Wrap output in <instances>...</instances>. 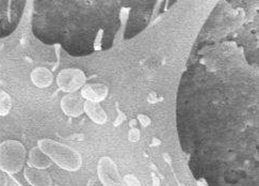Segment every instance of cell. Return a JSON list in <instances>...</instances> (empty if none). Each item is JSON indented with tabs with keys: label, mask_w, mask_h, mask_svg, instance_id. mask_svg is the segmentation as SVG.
Listing matches in <instances>:
<instances>
[{
	"label": "cell",
	"mask_w": 259,
	"mask_h": 186,
	"mask_svg": "<svg viewBox=\"0 0 259 186\" xmlns=\"http://www.w3.org/2000/svg\"><path fill=\"white\" fill-rule=\"evenodd\" d=\"M37 146L63 170L73 172L81 168V155L72 146L49 138L38 140Z\"/></svg>",
	"instance_id": "obj_1"
},
{
	"label": "cell",
	"mask_w": 259,
	"mask_h": 186,
	"mask_svg": "<svg viewBox=\"0 0 259 186\" xmlns=\"http://www.w3.org/2000/svg\"><path fill=\"white\" fill-rule=\"evenodd\" d=\"M27 161L25 145L18 140H5L0 143V170L15 174L21 171Z\"/></svg>",
	"instance_id": "obj_2"
},
{
	"label": "cell",
	"mask_w": 259,
	"mask_h": 186,
	"mask_svg": "<svg viewBox=\"0 0 259 186\" xmlns=\"http://www.w3.org/2000/svg\"><path fill=\"white\" fill-rule=\"evenodd\" d=\"M87 77L80 68H64L57 76V85L65 93H75L85 85Z\"/></svg>",
	"instance_id": "obj_3"
},
{
	"label": "cell",
	"mask_w": 259,
	"mask_h": 186,
	"mask_svg": "<svg viewBox=\"0 0 259 186\" xmlns=\"http://www.w3.org/2000/svg\"><path fill=\"white\" fill-rule=\"evenodd\" d=\"M97 174L104 186H124L123 177L119 173L116 164L108 156L99 159Z\"/></svg>",
	"instance_id": "obj_4"
},
{
	"label": "cell",
	"mask_w": 259,
	"mask_h": 186,
	"mask_svg": "<svg viewBox=\"0 0 259 186\" xmlns=\"http://www.w3.org/2000/svg\"><path fill=\"white\" fill-rule=\"evenodd\" d=\"M84 100L80 93H66L60 102L62 111L72 118H77L83 114Z\"/></svg>",
	"instance_id": "obj_5"
},
{
	"label": "cell",
	"mask_w": 259,
	"mask_h": 186,
	"mask_svg": "<svg viewBox=\"0 0 259 186\" xmlns=\"http://www.w3.org/2000/svg\"><path fill=\"white\" fill-rule=\"evenodd\" d=\"M109 94L108 87L104 84H85L80 90V95L84 101L101 103Z\"/></svg>",
	"instance_id": "obj_6"
},
{
	"label": "cell",
	"mask_w": 259,
	"mask_h": 186,
	"mask_svg": "<svg viewBox=\"0 0 259 186\" xmlns=\"http://www.w3.org/2000/svg\"><path fill=\"white\" fill-rule=\"evenodd\" d=\"M24 175L26 181L31 186H53L52 175L46 170L35 169L27 166L24 169Z\"/></svg>",
	"instance_id": "obj_7"
},
{
	"label": "cell",
	"mask_w": 259,
	"mask_h": 186,
	"mask_svg": "<svg viewBox=\"0 0 259 186\" xmlns=\"http://www.w3.org/2000/svg\"><path fill=\"white\" fill-rule=\"evenodd\" d=\"M27 165L29 167H32L35 169H42L46 170L52 166L53 162L48 156L42 152V150L38 146H33V148L29 151L28 158H27Z\"/></svg>",
	"instance_id": "obj_8"
},
{
	"label": "cell",
	"mask_w": 259,
	"mask_h": 186,
	"mask_svg": "<svg viewBox=\"0 0 259 186\" xmlns=\"http://www.w3.org/2000/svg\"><path fill=\"white\" fill-rule=\"evenodd\" d=\"M83 113L89 117V119L96 124H105L108 120L106 111L102 107L101 103L84 101Z\"/></svg>",
	"instance_id": "obj_9"
},
{
	"label": "cell",
	"mask_w": 259,
	"mask_h": 186,
	"mask_svg": "<svg viewBox=\"0 0 259 186\" xmlns=\"http://www.w3.org/2000/svg\"><path fill=\"white\" fill-rule=\"evenodd\" d=\"M30 78H31L32 84L37 88H41V89L49 87L54 83L53 73L44 66H37L33 68L31 74H30Z\"/></svg>",
	"instance_id": "obj_10"
},
{
	"label": "cell",
	"mask_w": 259,
	"mask_h": 186,
	"mask_svg": "<svg viewBox=\"0 0 259 186\" xmlns=\"http://www.w3.org/2000/svg\"><path fill=\"white\" fill-rule=\"evenodd\" d=\"M12 108V97L9 93L0 89V116L6 117Z\"/></svg>",
	"instance_id": "obj_11"
},
{
	"label": "cell",
	"mask_w": 259,
	"mask_h": 186,
	"mask_svg": "<svg viewBox=\"0 0 259 186\" xmlns=\"http://www.w3.org/2000/svg\"><path fill=\"white\" fill-rule=\"evenodd\" d=\"M124 186H142L141 182L134 174H126L123 177Z\"/></svg>",
	"instance_id": "obj_12"
},
{
	"label": "cell",
	"mask_w": 259,
	"mask_h": 186,
	"mask_svg": "<svg viewBox=\"0 0 259 186\" xmlns=\"http://www.w3.org/2000/svg\"><path fill=\"white\" fill-rule=\"evenodd\" d=\"M128 139L131 142H137L140 139V131L134 127V129H132L128 133Z\"/></svg>",
	"instance_id": "obj_13"
},
{
	"label": "cell",
	"mask_w": 259,
	"mask_h": 186,
	"mask_svg": "<svg viewBox=\"0 0 259 186\" xmlns=\"http://www.w3.org/2000/svg\"><path fill=\"white\" fill-rule=\"evenodd\" d=\"M138 120L143 126H148L149 124H151V122H152L151 119H149V117H147L145 115H139L138 116Z\"/></svg>",
	"instance_id": "obj_14"
},
{
	"label": "cell",
	"mask_w": 259,
	"mask_h": 186,
	"mask_svg": "<svg viewBox=\"0 0 259 186\" xmlns=\"http://www.w3.org/2000/svg\"><path fill=\"white\" fill-rule=\"evenodd\" d=\"M8 185V177L7 174L0 170V186H7Z\"/></svg>",
	"instance_id": "obj_15"
},
{
	"label": "cell",
	"mask_w": 259,
	"mask_h": 186,
	"mask_svg": "<svg viewBox=\"0 0 259 186\" xmlns=\"http://www.w3.org/2000/svg\"><path fill=\"white\" fill-rule=\"evenodd\" d=\"M136 124H137V121H136V120H132V121H131V125H132L133 129L136 126Z\"/></svg>",
	"instance_id": "obj_16"
}]
</instances>
